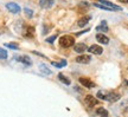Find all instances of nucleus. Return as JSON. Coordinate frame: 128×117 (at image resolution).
<instances>
[{"label":"nucleus","instance_id":"nucleus-13","mask_svg":"<svg viewBox=\"0 0 128 117\" xmlns=\"http://www.w3.org/2000/svg\"><path fill=\"white\" fill-rule=\"evenodd\" d=\"M90 19H92V17L90 15H86V17H82V18L78 20V23H77V25L80 27H83V26H86L89 21H90Z\"/></svg>","mask_w":128,"mask_h":117},{"label":"nucleus","instance_id":"nucleus-15","mask_svg":"<svg viewBox=\"0 0 128 117\" xmlns=\"http://www.w3.org/2000/svg\"><path fill=\"white\" fill-rule=\"evenodd\" d=\"M58 78H60V81L62 82V83H64L65 85H70V84H71V81L69 79L68 77L64 76L63 73H60V75H58Z\"/></svg>","mask_w":128,"mask_h":117},{"label":"nucleus","instance_id":"nucleus-2","mask_svg":"<svg viewBox=\"0 0 128 117\" xmlns=\"http://www.w3.org/2000/svg\"><path fill=\"white\" fill-rule=\"evenodd\" d=\"M94 6L101 9H106V11H122V8L120 6L113 4L110 1H107V0H100L98 2H95Z\"/></svg>","mask_w":128,"mask_h":117},{"label":"nucleus","instance_id":"nucleus-4","mask_svg":"<svg viewBox=\"0 0 128 117\" xmlns=\"http://www.w3.org/2000/svg\"><path fill=\"white\" fill-rule=\"evenodd\" d=\"M84 102H86V104H87L88 108H92V107H95L96 104L98 103V101H97L94 96H92V95H88V96H86Z\"/></svg>","mask_w":128,"mask_h":117},{"label":"nucleus","instance_id":"nucleus-5","mask_svg":"<svg viewBox=\"0 0 128 117\" xmlns=\"http://www.w3.org/2000/svg\"><path fill=\"white\" fill-rule=\"evenodd\" d=\"M80 83H81L83 86L88 88V89H92V88L95 86V83H94L92 79L87 78V77H81V78H80Z\"/></svg>","mask_w":128,"mask_h":117},{"label":"nucleus","instance_id":"nucleus-18","mask_svg":"<svg viewBox=\"0 0 128 117\" xmlns=\"http://www.w3.org/2000/svg\"><path fill=\"white\" fill-rule=\"evenodd\" d=\"M52 65L54 66H56V68H63V66H65L66 65V60H62L60 63H57V62H52Z\"/></svg>","mask_w":128,"mask_h":117},{"label":"nucleus","instance_id":"nucleus-16","mask_svg":"<svg viewBox=\"0 0 128 117\" xmlns=\"http://www.w3.org/2000/svg\"><path fill=\"white\" fill-rule=\"evenodd\" d=\"M39 70H40L43 73H45V75H51V73H52V71L49 70V68H48L46 65H44V64H39Z\"/></svg>","mask_w":128,"mask_h":117},{"label":"nucleus","instance_id":"nucleus-21","mask_svg":"<svg viewBox=\"0 0 128 117\" xmlns=\"http://www.w3.org/2000/svg\"><path fill=\"white\" fill-rule=\"evenodd\" d=\"M24 12L26 14V17H28V18H31L32 15H33V12H32V9H30V8H24Z\"/></svg>","mask_w":128,"mask_h":117},{"label":"nucleus","instance_id":"nucleus-22","mask_svg":"<svg viewBox=\"0 0 128 117\" xmlns=\"http://www.w3.org/2000/svg\"><path fill=\"white\" fill-rule=\"evenodd\" d=\"M56 38H57V36H56V34H54V36H51V37H49V38H46V41H48V43H54V41L56 40Z\"/></svg>","mask_w":128,"mask_h":117},{"label":"nucleus","instance_id":"nucleus-3","mask_svg":"<svg viewBox=\"0 0 128 117\" xmlns=\"http://www.w3.org/2000/svg\"><path fill=\"white\" fill-rule=\"evenodd\" d=\"M75 44V38L72 36H62L60 38V45L62 47H71Z\"/></svg>","mask_w":128,"mask_h":117},{"label":"nucleus","instance_id":"nucleus-23","mask_svg":"<svg viewBox=\"0 0 128 117\" xmlns=\"http://www.w3.org/2000/svg\"><path fill=\"white\" fill-rule=\"evenodd\" d=\"M6 47H10V49H13V50H18L19 46L17 44H6Z\"/></svg>","mask_w":128,"mask_h":117},{"label":"nucleus","instance_id":"nucleus-7","mask_svg":"<svg viewBox=\"0 0 128 117\" xmlns=\"http://www.w3.org/2000/svg\"><path fill=\"white\" fill-rule=\"evenodd\" d=\"M90 60H92V57H90V56H87V54L78 56L77 58H76V62L80 64H88V63H90Z\"/></svg>","mask_w":128,"mask_h":117},{"label":"nucleus","instance_id":"nucleus-8","mask_svg":"<svg viewBox=\"0 0 128 117\" xmlns=\"http://www.w3.org/2000/svg\"><path fill=\"white\" fill-rule=\"evenodd\" d=\"M88 51H89L90 53H92V54H102L103 49H102L100 45H92L89 49H88Z\"/></svg>","mask_w":128,"mask_h":117},{"label":"nucleus","instance_id":"nucleus-19","mask_svg":"<svg viewBox=\"0 0 128 117\" xmlns=\"http://www.w3.org/2000/svg\"><path fill=\"white\" fill-rule=\"evenodd\" d=\"M33 34H34V28H33V27H28V28H26L25 36L26 37H33Z\"/></svg>","mask_w":128,"mask_h":117},{"label":"nucleus","instance_id":"nucleus-11","mask_svg":"<svg viewBox=\"0 0 128 117\" xmlns=\"http://www.w3.org/2000/svg\"><path fill=\"white\" fill-rule=\"evenodd\" d=\"M16 59H17L18 62H20V63H23V64H25V65H28V66H30V65L32 64L31 59L28 58V56H19V57H16Z\"/></svg>","mask_w":128,"mask_h":117},{"label":"nucleus","instance_id":"nucleus-20","mask_svg":"<svg viewBox=\"0 0 128 117\" xmlns=\"http://www.w3.org/2000/svg\"><path fill=\"white\" fill-rule=\"evenodd\" d=\"M7 58V51L0 47V59H6Z\"/></svg>","mask_w":128,"mask_h":117},{"label":"nucleus","instance_id":"nucleus-24","mask_svg":"<svg viewBox=\"0 0 128 117\" xmlns=\"http://www.w3.org/2000/svg\"><path fill=\"white\" fill-rule=\"evenodd\" d=\"M86 32H89V28H87V30H83L82 32H77V33H76V36H80V34H83V33H86Z\"/></svg>","mask_w":128,"mask_h":117},{"label":"nucleus","instance_id":"nucleus-1","mask_svg":"<svg viewBox=\"0 0 128 117\" xmlns=\"http://www.w3.org/2000/svg\"><path fill=\"white\" fill-rule=\"evenodd\" d=\"M97 97L103 101H108L110 103H114L116 101L120 99V95L118 92H110V91H106V90H101L97 92Z\"/></svg>","mask_w":128,"mask_h":117},{"label":"nucleus","instance_id":"nucleus-6","mask_svg":"<svg viewBox=\"0 0 128 117\" xmlns=\"http://www.w3.org/2000/svg\"><path fill=\"white\" fill-rule=\"evenodd\" d=\"M6 8L8 9L11 13H14L17 14L20 12V7H19V5L14 4V2H8V4H6Z\"/></svg>","mask_w":128,"mask_h":117},{"label":"nucleus","instance_id":"nucleus-14","mask_svg":"<svg viewBox=\"0 0 128 117\" xmlns=\"http://www.w3.org/2000/svg\"><path fill=\"white\" fill-rule=\"evenodd\" d=\"M96 31L98 32H108L109 31V28H108V26H107V21L106 20H103V21H101V25H98V26L96 27Z\"/></svg>","mask_w":128,"mask_h":117},{"label":"nucleus","instance_id":"nucleus-12","mask_svg":"<svg viewBox=\"0 0 128 117\" xmlns=\"http://www.w3.org/2000/svg\"><path fill=\"white\" fill-rule=\"evenodd\" d=\"M86 50H88L87 45H86V44H82V43L76 44V45H75V47H74V51H75V52H77V53H83Z\"/></svg>","mask_w":128,"mask_h":117},{"label":"nucleus","instance_id":"nucleus-9","mask_svg":"<svg viewBox=\"0 0 128 117\" xmlns=\"http://www.w3.org/2000/svg\"><path fill=\"white\" fill-rule=\"evenodd\" d=\"M54 4H55L54 0H40L39 1V6L42 8H51Z\"/></svg>","mask_w":128,"mask_h":117},{"label":"nucleus","instance_id":"nucleus-17","mask_svg":"<svg viewBox=\"0 0 128 117\" xmlns=\"http://www.w3.org/2000/svg\"><path fill=\"white\" fill-rule=\"evenodd\" d=\"M95 113H96V115H98V116H104V117H107L108 115H109V114H108V111H107L104 108H98Z\"/></svg>","mask_w":128,"mask_h":117},{"label":"nucleus","instance_id":"nucleus-10","mask_svg":"<svg viewBox=\"0 0 128 117\" xmlns=\"http://www.w3.org/2000/svg\"><path fill=\"white\" fill-rule=\"evenodd\" d=\"M96 40L98 41V43H101V44L107 45V44L109 43V38L107 36H104V34H102V33H97V34H96Z\"/></svg>","mask_w":128,"mask_h":117},{"label":"nucleus","instance_id":"nucleus-25","mask_svg":"<svg viewBox=\"0 0 128 117\" xmlns=\"http://www.w3.org/2000/svg\"><path fill=\"white\" fill-rule=\"evenodd\" d=\"M119 1H121V2H124V4H127L128 0H119Z\"/></svg>","mask_w":128,"mask_h":117}]
</instances>
